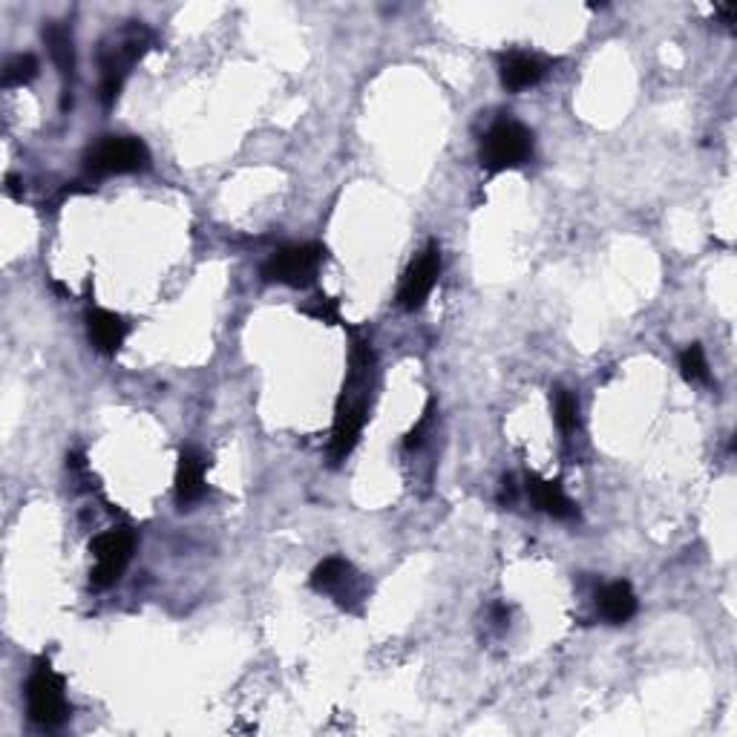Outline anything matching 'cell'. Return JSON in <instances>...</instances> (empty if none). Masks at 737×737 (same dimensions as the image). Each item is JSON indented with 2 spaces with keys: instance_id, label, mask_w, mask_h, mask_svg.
<instances>
[{
  "instance_id": "cell-1",
  "label": "cell",
  "mask_w": 737,
  "mask_h": 737,
  "mask_svg": "<svg viewBox=\"0 0 737 737\" xmlns=\"http://www.w3.org/2000/svg\"><path fill=\"white\" fill-rule=\"evenodd\" d=\"M374 355L369 343L355 340L352 348V378H348L346 390L338 401V412H334V430H332V461L343 458L357 447L360 432L369 421V398H366V381L372 374Z\"/></svg>"
},
{
  "instance_id": "cell-2",
  "label": "cell",
  "mask_w": 737,
  "mask_h": 737,
  "mask_svg": "<svg viewBox=\"0 0 737 737\" xmlns=\"http://www.w3.org/2000/svg\"><path fill=\"white\" fill-rule=\"evenodd\" d=\"M26 712L29 721L41 729H59L69 717L64 679L52 671L50 663H38L26 679Z\"/></svg>"
},
{
  "instance_id": "cell-3",
  "label": "cell",
  "mask_w": 737,
  "mask_h": 737,
  "mask_svg": "<svg viewBox=\"0 0 737 737\" xmlns=\"http://www.w3.org/2000/svg\"><path fill=\"white\" fill-rule=\"evenodd\" d=\"M533 156V134L524 125L505 118L487 130L481 141V165L487 167L490 174H501V170H513L522 167Z\"/></svg>"
},
{
  "instance_id": "cell-4",
  "label": "cell",
  "mask_w": 737,
  "mask_h": 737,
  "mask_svg": "<svg viewBox=\"0 0 737 737\" xmlns=\"http://www.w3.org/2000/svg\"><path fill=\"white\" fill-rule=\"evenodd\" d=\"M150 47V35L144 26H134L127 29L122 38H118L116 47H110L101 59V101L104 107H113L118 99V92L125 87L127 75H130V67L136 61L148 52Z\"/></svg>"
},
{
  "instance_id": "cell-5",
  "label": "cell",
  "mask_w": 737,
  "mask_h": 737,
  "mask_svg": "<svg viewBox=\"0 0 737 737\" xmlns=\"http://www.w3.org/2000/svg\"><path fill=\"white\" fill-rule=\"evenodd\" d=\"M326 249L306 242V245H285V249L274 251L268 263L263 266V280L291 285V289H306L317 280V271L323 266Z\"/></svg>"
},
{
  "instance_id": "cell-6",
  "label": "cell",
  "mask_w": 737,
  "mask_h": 737,
  "mask_svg": "<svg viewBox=\"0 0 737 737\" xmlns=\"http://www.w3.org/2000/svg\"><path fill=\"white\" fill-rule=\"evenodd\" d=\"M150 165L148 144L136 136H107L84 156V167L92 176L136 174Z\"/></svg>"
},
{
  "instance_id": "cell-7",
  "label": "cell",
  "mask_w": 737,
  "mask_h": 737,
  "mask_svg": "<svg viewBox=\"0 0 737 737\" xmlns=\"http://www.w3.org/2000/svg\"><path fill=\"white\" fill-rule=\"evenodd\" d=\"M136 550V533L127 531V528H116V531H107L96 536L90 542V554L96 559L90 573L92 588H110L122 580V573L130 564Z\"/></svg>"
},
{
  "instance_id": "cell-8",
  "label": "cell",
  "mask_w": 737,
  "mask_h": 737,
  "mask_svg": "<svg viewBox=\"0 0 737 737\" xmlns=\"http://www.w3.org/2000/svg\"><path fill=\"white\" fill-rule=\"evenodd\" d=\"M439 274H441V249L439 242H430V245H427L404 271V280H401L398 289V306L404 308V312H418L432 294V289H435Z\"/></svg>"
},
{
  "instance_id": "cell-9",
  "label": "cell",
  "mask_w": 737,
  "mask_h": 737,
  "mask_svg": "<svg viewBox=\"0 0 737 737\" xmlns=\"http://www.w3.org/2000/svg\"><path fill=\"white\" fill-rule=\"evenodd\" d=\"M312 588L317 594H334L340 605H346L348 599L357 597V573L355 568L340 559V556H332V559H323L317 564L315 573H312Z\"/></svg>"
},
{
  "instance_id": "cell-10",
  "label": "cell",
  "mask_w": 737,
  "mask_h": 737,
  "mask_svg": "<svg viewBox=\"0 0 737 737\" xmlns=\"http://www.w3.org/2000/svg\"><path fill=\"white\" fill-rule=\"evenodd\" d=\"M87 334H90L92 348L99 355H116L127 338V323L107 308H90L87 312Z\"/></svg>"
},
{
  "instance_id": "cell-11",
  "label": "cell",
  "mask_w": 737,
  "mask_h": 737,
  "mask_svg": "<svg viewBox=\"0 0 737 737\" xmlns=\"http://www.w3.org/2000/svg\"><path fill=\"white\" fill-rule=\"evenodd\" d=\"M205 456L200 449H182L179 453V470H176V501L182 507H191L205 496Z\"/></svg>"
},
{
  "instance_id": "cell-12",
  "label": "cell",
  "mask_w": 737,
  "mask_h": 737,
  "mask_svg": "<svg viewBox=\"0 0 737 737\" xmlns=\"http://www.w3.org/2000/svg\"><path fill=\"white\" fill-rule=\"evenodd\" d=\"M528 496H531V501L542 513L554 516V519H573L576 516V505L568 498V493H564L559 481L531 475L528 479Z\"/></svg>"
},
{
  "instance_id": "cell-13",
  "label": "cell",
  "mask_w": 737,
  "mask_h": 737,
  "mask_svg": "<svg viewBox=\"0 0 737 737\" xmlns=\"http://www.w3.org/2000/svg\"><path fill=\"white\" fill-rule=\"evenodd\" d=\"M542 75H545L542 61L533 59V55H524V52H510L501 61V84L510 92L528 90V87L542 81Z\"/></svg>"
},
{
  "instance_id": "cell-14",
  "label": "cell",
  "mask_w": 737,
  "mask_h": 737,
  "mask_svg": "<svg viewBox=\"0 0 737 737\" xmlns=\"http://www.w3.org/2000/svg\"><path fill=\"white\" fill-rule=\"evenodd\" d=\"M599 611H602L608 622L622 625V622H628L637 613V594H634L628 582H613L599 597Z\"/></svg>"
},
{
  "instance_id": "cell-15",
  "label": "cell",
  "mask_w": 737,
  "mask_h": 737,
  "mask_svg": "<svg viewBox=\"0 0 737 737\" xmlns=\"http://www.w3.org/2000/svg\"><path fill=\"white\" fill-rule=\"evenodd\" d=\"M43 38H47V47H50V55L55 61V67L61 69V75L75 73V43L73 33H69L64 24H50L43 29Z\"/></svg>"
},
{
  "instance_id": "cell-16",
  "label": "cell",
  "mask_w": 737,
  "mask_h": 737,
  "mask_svg": "<svg viewBox=\"0 0 737 737\" xmlns=\"http://www.w3.org/2000/svg\"><path fill=\"white\" fill-rule=\"evenodd\" d=\"M38 75V59L35 55H29V52H21V55H15V59L7 61V67H3V87H24V84H29Z\"/></svg>"
},
{
  "instance_id": "cell-17",
  "label": "cell",
  "mask_w": 737,
  "mask_h": 737,
  "mask_svg": "<svg viewBox=\"0 0 737 737\" xmlns=\"http://www.w3.org/2000/svg\"><path fill=\"white\" fill-rule=\"evenodd\" d=\"M679 372L688 383H709V360L703 355V346L700 343H691V346L679 355Z\"/></svg>"
},
{
  "instance_id": "cell-18",
  "label": "cell",
  "mask_w": 737,
  "mask_h": 737,
  "mask_svg": "<svg viewBox=\"0 0 737 737\" xmlns=\"http://www.w3.org/2000/svg\"><path fill=\"white\" fill-rule=\"evenodd\" d=\"M554 415L559 430L562 432H573L580 427V401L576 395H571L568 390H556L554 395Z\"/></svg>"
},
{
  "instance_id": "cell-19",
  "label": "cell",
  "mask_w": 737,
  "mask_h": 737,
  "mask_svg": "<svg viewBox=\"0 0 737 737\" xmlns=\"http://www.w3.org/2000/svg\"><path fill=\"white\" fill-rule=\"evenodd\" d=\"M308 317H315V320H323V323H329V326H334L340 320V315H338V300H329V297H315V306H306L303 308Z\"/></svg>"
},
{
  "instance_id": "cell-20",
  "label": "cell",
  "mask_w": 737,
  "mask_h": 737,
  "mask_svg": "<svg viewBox=\"0 0 737 737\" xmlns=\"http://www.w3.org/2000/svg\"><path fill=\"white\" fill-rule=\"evenodd\" d=\"M498 501H501V505H513V501H516V481L513 479H505V487H501V496H498Z\"/></svg>"
}]
</instances>
